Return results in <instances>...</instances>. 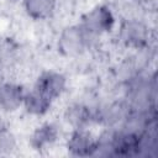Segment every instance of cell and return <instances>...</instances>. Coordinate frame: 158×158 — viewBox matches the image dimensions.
<instances>
[{
    "instance_id": "10",
    "label": "cell",
    "mask_w": 158,
    "mask_h": 158,
    "mask_svg": "<svg viewBox=\"0 0 158 158\" xmlns=\"http://www.w3.org/2000/svg\"><path fill=\"white\" fill-rule=\"evenodd\" d=\"M27 12L35 19H46L54 10V0H23Z\"/></svg>"
},
{
    "instance_id": "12",
    "label": "cell",
    "mask_w": 158,
    "mask_h": 158,
    "mask_svg": "<svg viewBox=\"0 0 158 158\" xmlns=\"http://www.w3.org/2000/svg\"><path fill=\"white\" fill-rule=\"evenodd\" d=\"M6 131H7L6 125H5L4 120H2V117L0 116V135H2V133H4V132H6Z\"/></svg>"
},
{
    "instance_id": "7",
    "label": "cell",
    "mask_w": 158,
    "mask_h": 158,
    "mask_svg": "<svg viewBox=\"0 0 158 158\" xmlns=\"http://www.w3.org/2000/svg\"><path fill=\"white\" fill-rule=\"evenodd\" d=\"M120 36H121V40L126 44L133 46V47H139L146 42L147 32H146V27L141 22L127 21L121 27Z\"/></svg>"
},
{
    "instance_id": "4",
    "label": "cell",
    "mask_w": 158,
    "mask_h": 158,
    "mask_svg": "<svg viewBox=\"0 0 158 158\" xmlns=\"http://www.w3.org/2000/svg\"><path fill=\"white\" fill-rule=\"evenodd\" d=\"M64 88H65V78L59 73L49 70V72H43L38 77L33 89L53 101L63 93Z\"/></svg>"
},
{
    "instance_id": "8",
    "label": "cell",
    "mask_w": 158,
    "mask_h": 158,
    "mask_svg": "<svg viewBox=\"0 0 158 158\" xmlns=\"http://www.w3.org/2000/svg\"><path fill=\"white\" fill-rule=\"evenodd\" d=\"M52 100L48 99L47 96H44L43 94H41L37 90H32L28 94H25V99H23V105L27 110V112L32 114V115H44L49 107H51Z\"/></svg>"
},
{
    "instance_id": "6",
    "label": "cell",
    "mask_w": 158,
    "mask_h": 158,
    "mask_svg": "<svg viewBox=\"0 0 158 158\" xmlns=\"http://www.w3.org/2000/svg\"><path fill=\"white\" fill-rule=\"evenodd\" d=\"M58 132L53 123H43L35 130L31 136V146L37 149L42 151L52 146L57 139Z\"/></svg>"
},
{
    "instance_id": "1",
    "label": "cell",
    "mask_w": 158,
    "mask_h": 158,
    "mask_svg": "<svg viewBox=\"0 0 158 158\" xmlns=\"http://www.w3.org/2000/svg\"><path fill=\"white\" fill-rule=\"evenodd\" d=\"M94 36L81 25L65 28L59 38V49L67 56H77L89 46L90 37Z\"/></svg>"
},
{
    "instance_id": "3",
    "label": "cell",
    "mask_w": 158,
    "mask_h": 158,
    "mask_svg": "<svg viewBox=\"0 0 158 158\" xmlns=\"http://www.w3.org/2000/svg\"><path fill=\"white\" fill-rule=\"evenodd\" d=\"M67 147L73 156L89 157L96 153V139L85 128H75L68 139Z\"/></svg>"
},
{
    "instance_id": "5",
    "label": "cell",
    "mask_w": 158,
    "mask_h": 158,
    "mask_svg": "<svg viewBox=\"0 0 158 158\" xmlns=\"http://www.w3.org/2000/svg\"><path fill=\"white\" fill-rule=\"evenodd\" d=\"M25 93L21 85L14 83H2L0 85V109L4 111H15L23 104Z\"/></svg>"
},
{
    "instance_id": "11",
    "label": "cell",
    "mask_w": 158,
    "mask_h": 158,
    "mask_svg": "<svg viewBox=\"0 0 158 158\" xmlns=\"http://www.w3.org/2000/svg\"><path fill=\"white\" fill-rule=\"evenodd\" d=\"M15 148V138L14 136L6 131L0 135V154H6Z\"/></svg>"
},
{
    "instance_id": "2",
    "label": "cell",
    "mask_w": 158,
    "mask_h": 158,
    "mask_svg": "<svg viewBox=\"0 0 158 158\" xmlns=\"http://www.w3.org/2000/svg\"><path fill=\"white\" fill-rule=\"evenodd\" d=\"M81 26L95 36L111 30L114 26V16L106 6H96L84 16Z\"/></svg>"
},
{
    "instance_id": "9",
    "label": "cell",
    "mask_w": 158,
    "mask_h": 158,
    "mask_svg": "<svg viewBox=\"0 0 158 158\" xmlns=\"http://www.w3.org/2000/svg\"><path fill=\"white\" fill-rule=\"evenodd\" d=\"M65 118L74 128H85V126L94 118V115L88 106L74 104L67 109Z\"/></svg>"
}]
</instances>
